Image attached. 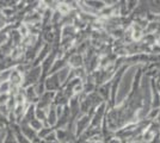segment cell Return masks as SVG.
<instances>
[{
	"label": "cell",
	"instance_id": "6da1fadb",
	"mask_svg": "<svg viewBox=\"0 0 160 143\" xmlns=\"http://www.w3.org/2000/svg\"><path fill=\"white\" fill-rule=\"evenodd\" d=\"M91 118L92 117L90 115H82V116L77 119V125H75V136H79V135H82L90 126L91 124Z\"/></svg>",
	"mask_w": 160,
	"mask_h": 143
},
{
	"label": "cell",
	"instance_id": "7a4b0ae2",
	"mask_svg": "<svg viewBox=\"0 0 160 143\" xmlns=\"http://www.w3.org/2000/svg\"><path fill=\"white\" fill-rule=\"evenodd\" d=\"M44 82V87H46V91L47 92H58L61 87V82L59 80V76H58V73L55 74H52L49 78L46 79Z\"/></svg>",
	"mask_w": 160,
	"mask_h": 143
},
{
	"label": "cell",
	"instance_id": "3957f363",
	"mask_svg": "<svg viewBox=\"0 0 160 143\" xmlns=\"http://www.w3.org/2000/svg\"><path fill=\"white\" fill-rule=\"evenodd\" d=\"M82 64H84V57L82 55L80 54H73L71 55V57L68 59V67L71 68H82Z\"/></svg>",
	"mask_w": 160,
	"mask_h": 143
},
{
	"label": "cell",
	"instance_id": "277c9868",
	"mask_svg": "<svg viewBox=\"0 0 160 143\" xmlns=\"http://www.w3.org/2000/svg\"><path fill=\"white\" fill-rule=\"evenodd\" d=\"M75 26L72 25V24H66L65 26L62 27L61 32H62V38H69V36H74L75 35Z\"/></svg>",
	"mask_w": 160,
	"mask_h": 143
},
{
	"label": "cell",
	"instance_id": "5b68a950",
	"mask_svg": "<svg viewBox=\"0 0 160 143\" xmlns=\"http://www.w3.org/2000/svg\"><path fill=\"white\" fill-rule=\"evenodd\" d=\"M12 91L11 83L8 81L0 82V94H8Z\"/></svg>",
	"mask_w": 160,
	"mask_h": 143
},
{
	"label": "cell",
	"instance_id": "8992f818",
	"mask_svg": "<svg viewBox=\"0 0 160 143\" xmlns=\"http://www.w3.org/2000/svg\"><path fill=\"white\" fill-rule=\"evenodd\" d=\"M29 125H30V128L32 130H35L36 132H38V131L43 128V123L41 122V121H38V119H36V118L29 123Z\"/></svg>",
	"mask_w": 160,
	"mask_h": 143
},
{
	"label": "cell",
	"instance_id": "52a82bcc",
	"mask_svg": "<svg viewBox=\"0 0 160 143\" xmlns=\"http://www.w3.org/2000/svg\"><path fill=\"white\" fill-rule=\"evenodd\" d=\"M10 125V121H8V117L0 113V129L5 130Z\"/></svg>",
	"mask_w": 160,
	"mask_h": 143
},
{
	"label": "cell",
	"instance_id": "ba28073f",
	"mask_svg": "<svg viewBox=\"0 0 160 143\" xmlns=\"http://www.w3.org/2000/svg\"><path fill=\"white\" fill-rule=\"evenodd\" d=\"M110 89H109V87H108V85H103L102 87H100V91H99V95H100V98H102V95H103V98L107 100L108 99V97H109V92Z\"/></svg>",
	"mask_w": 160,
	"mask_h": 143
},
{
	"label": "cell",
	"instance_id": "9c48e42d",
	"mask_svg": "<svg viewBox=\"0 0 160 143\" xmlns=\"http://www.w3.org/2000/svg\"><path fill=\"white\" fill-rule=\"evenodd\" d=\"M7 24V19L5 18V16L2 14V12L0 11V31L2 30V27L5 26Z\"/></svg>",
	"mask_w": 160,
	"mask_h": 143
}]
</instances>
